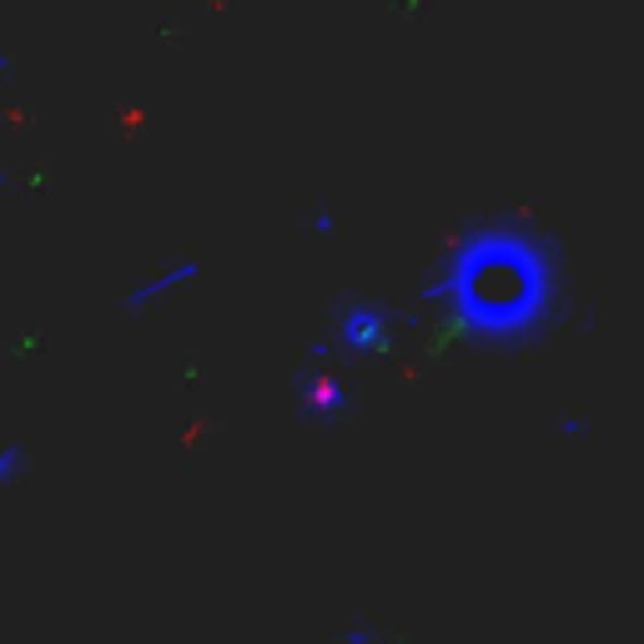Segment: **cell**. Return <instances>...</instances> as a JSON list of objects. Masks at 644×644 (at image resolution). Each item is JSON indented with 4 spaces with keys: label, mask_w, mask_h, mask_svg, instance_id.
Wrapping results in <instances>:
<instances>
[{
    "label": "cell",
    "mask_w": 644,
    "mask_h": 644,
    "mask_svg": "<svg viewBox=\"0 0 644 644\" xmlns=\"http://www.w3.org/2000/svg\"><path fill=\"white\" fill-rule=\"evenodd\" d=\"M448 317L484 338H509L539 323L549 297V263L534 238H484L453 252V272L434 288Z\"/></svg>",
    "instance_id": "obj_1"
}]
</instances>
